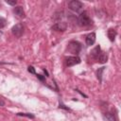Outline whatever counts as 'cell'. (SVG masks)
Here are the masks:
<instances>
[{
    "label": "cell",
    "mask_w": 121,
    "mask_h": 121,
    "mask_svg": "<svg viewBox=\"0 0 121 121\" xmlns=\"http://www.w3.org/2000/svg\"><path fill=\"white\" fill-rule=\"evenodd\" d=\"M100 54V46L99 45H96L92 51H91V55L94 57V58H97V56Z\"/></svg>",
    "instance_id": "cell-11"
},
{
    "label": "cell",
    "mask_w": 121,
    "mask_h": 121,
    "mask_svg": "<svg viewBox=\"0 0 121 121\" xmlns=\"http://www.w3.org/2000/svg\"><path fill=\"white\" fill-rule=\"evenodd\" d=\"M85 41H86V44L87 45H93L95 43V33L92 32V33L88 34L86 36Z\"/></svg>",
    "instance_id": "cell-8"
},
{
    "label": "cell",
    "mask_w": 121,
    "mask_h": 121,
    "mask_svg": "<svg viewBox=\"0 0 121 121\" xmlns=\"http://www.w3.org/2000/svg\"><path fill=\"white\" fill-rule=\"evenodd\" d=\"M65 62H66V66L71 67V66H74L76 64H78L80 62V59L78 56H72V57H68L66 59Z\"/></svg>",
    "instance_id": "cell-5"
},
{
    "label": "cell",
    "mask_w": 121,
    "mask_h": 121,
    "mask_svg": "<svg viewBox=\"0 0 121 121\" xmlns=\"http://www.w3.org/2000/svg\"><path fill=\"white\" fill-rule=\"evenodd\" d=\"M4 104H5V102L3 101L2 97H0V106H4Z\"/></svg>",
    "instance_id": "cell-18"
},
{
    "label": "cell",
    "mask_w": 121,
    "mask_h": 121,
    "mask_svg": "<svg viewBox=\"0 0 121 121\" xmlns=\"http://www.w3.org/2000/svg\"><path fill=\"white\" fill-rule=\"evenodd\" d=\"M13 12H14V14H15L17 17H19V18H24V17H25L24 9H23V7H21V6L15 7L14 9H13Z\"/></svg>",
    "instance_id": "cell-7"
},
{
    "label": "cell",
    "mask_w": 121,
    "mask_h": 121,
    "mask_svg": "<svg viewBox=\"0 0 121 121\" xmlns=\"http://www.w3.org/2000/svg\"><path fill=\"white\" fill-rule=\"evenodd\" d=\"M104 69H105V67H101V68H99V69L97 70V72H96L97 78H98L99 82H101V80H102V72L104 71Z\"/></svg>",
    "instance_id": "cell-13"
},
{
    "label": "cell",
    "mask_w": 121,
    "mask_h": 121,
    "mask_svg": "<svg viewBox=\"0 0 121 121\" xmlns=\"http://www.w3.org/2000/svg\"><path fill=\"white\" fill-rule=\"evenodd\" d=\"M68 51L72 54H75V55H78L80 50H81V44L78 43V42H76V41H72L69 43L68 44V47H67Z\"/></svg>",
    "instance_id": "cell-2"
},
{
    "label": "cell",
    "mask_w": 121,
    "mask_h": 121,
    "mask_svg": "<svg viewBox=\"0 0 121 121\" xmlns=\"http://www.w3.org/2000/svg\"><path fill=\"white\" fill-rule=\"evenodd\" d=\"M6 24H7V21H6V19H5L4 17L0 16V28H3V27L6 26Z\"/></svg>",
    "instance_id": "cell-14"
},
{
    "label": "cell",
    "mask_w": 121,
    "mask_h": 121,
    "mask_svg": "<svg viewBox=\"0 0 121 121\" xmlns=\"http://www.w3.org/2000/svg\"><path fill=\"white\" fill-rule=\"evenodd\" d=\"M96 60H97V61H98L99 63H105V62L108 60V56H107L106 53H104V52H100V54L97 56Z\"/></svg>",
    "instance_id": "cell-9"
},
{
    "label": "cell",
    "mask_w": 121,
    "mask_h": 121,
    "mask_svg": "<svg viewBox=\"0 0 121 121\" xmlns=\"http://www.w3.org/2000/svg\"><path fill=\"white\" fill-rule=\"evenodd\" d=\"M68 8L73 10V11H79L82 8H83V4L80 2V1H78V0H73V1H70L69 4H68Z\"/></svg>",
    "instance_id": "cell-3"
},
{
    "label": "cell",
    "mask_w": 121,
    "mask_h": 121,
    "mask_svg": "<svg viewBox=\"0 0 121 121\" xmlns=\"http://www.w3.org/2000/svg\"><path fill=\"white\" fill-rule=\"evenodd\" d=\"M78 23L80 26H89L92 25V20L90 19L88 13L86 11H83L78 17Z\"/></svg>",
    "instance_id": "cell-1"
},
{
    "label": "cell",
    "mask_w": 121,
    "mask_h": 121,
    "mask_svg": "<svg viewBox=\"0 0 121 121\" xmlns=\"http://www.w3.org/2000/svg\"><path fill=\"white\" fill-rule=\"evenodd\" d=\"M116 34H117V33H116V30L113 29V28H110V29L108 30V32H107L108 38H109V40H110L111 42H113V41H114Z\"/></svg>",
    "instance_id": "cell-10"
},
{
    "label": "cell",
    "mask_w": 121,
    "mask_h": 121,
    "mask_svg": "<svg viewBox=\"0 0 121 121\" xmlns=\"http://www.w3.org/2000/svg\"><path fill=\"white\" fill-rule=\"evenodd\" d=\"M104 116H105V118H106L107 120H109V121H114V120H115V119H114V115H113L112 112H106V113L104 114Z\"/></svg>",
    "instance_id": "cell-12"
},
{
    "label": "cell",
    "mask_w": 121,
    "mask_h": 121,
    "mask_svg": "<svg viewBox=\"0 0 121 121\" xmlns=\"http://www.w3.org/2000/svg\"><path fill=\"white\" fill-rule=\"evenodd\" d=\"M6 3L9 4V5H11V6H15L16 3H17V1H16V0H13V1H8V0H7Z\"/></svg>",
    "instance_id": "cell-17"
},
{
    "label": "cell",
    "mask_w": 121,
    "mask_h": 121,
    "mask_svg": "<svg viewBox=\"0 0 121 121\" xmlns=\"http://www.w3.org/2000/svg\"><path fill=\"white\" fill-rule=\"evenodd\" d=\"M2 34H3V33H2V31H0V37L2 36Z\"/></svg>",
    "instance_id": "cell-19"
},
{
    "label": "cell",
    "mask_w": 121,
    "mask_h": 121,
    "mask_svg": "<svg viewBox=\"0 0 121 121\" xmlns=\"http://www.w3.org/2000/svg\"><path fill=\"white\" fill-rule=\"evenodd\" d=\"M28 72L29 73H31V74H36V72H35V69H34V67L33 66H28Z\"/></svg>",
    "instance_id": "cell-16"
},
{
    "label": "cell",
    "mask_w": 121,
    "mask_h": 121,
    "mask_svg": "<svg viewBox=\"0 0 121 121\" xmlns=\"http://www.w3.org/2000/svg\"><path fill=\"white\" fill-rule=\"evenodd\" d=\"M11 32H12V34L15 37H17V38L21 37L23 35V33H24V26H23V25L20 24V23L14 25L12 26V28H11Z\"/></svg>",
    "instance_id": "cell-4"
},
{
    "label": "cell",
    "mask_w": 121,
    "mask_h": 121,
    "mask_svg": "<svg viewBox=\"0 0 121 121\" xmlns=\"http://www.w3.org/2000/svg\"><path fill=\"white\" fill-rule=\"evenodd\" d=\"M17 115H20V116H26V117H29V118H34V115L33 114H30V113H24V112H18Z\"/></svg>",
    "instance_id": "cell-15"
},
{
    "label": "cell",
    "mask_w": 121,
    "mask_h": 121,
    "mask_svg": "<svg viewBox=\"0 0 121 121\" xmlns=\"http://www.w3.org/2000/svg\"><path fill=\"white\" fill-rule=\"evenodd\" d=\"M52 28L56 31H65L66 28H67V23L65 22H59V23H56Z\"/></svg>",
    "instance_id": "cell-6"
}]
</instances>
